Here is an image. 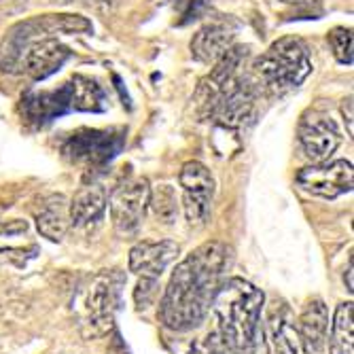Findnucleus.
I'll use <instances>...</instances> for the list:
<instances>
[{"instance_id": "1", "label": "nucleus", "mask_w": 354, "mask_h": 354, "mask_svg": "<svg viewBox=\"0 0 354 354\" xmlns=\"http://www.w3.org/2000/svg\"><path fill=\"white\" fill-rule=\"evenodd\" d=\"M232 257L227 244L210 240L191 250L176 266L159 304V320L166 329L187 333L204 323L232 266Z\"/></svg>"}, {"instance_id": "2", "label": "nucleus", "mask_w": 354, "mask_h": 354, "mask_svg": "<svg viewBox=\"0 0 354 354\" xmlns=\"http://www.w3.org/2000/svg\"><path fill=\"white\" fill-rule=\"evenodd\" d=\"M93 26L81 15H39L15 24L0 45V71L43 81L73 55L59 37L87 35Z\"/></svg>"}, {"instance_id": "3", "label": "nucleus", "mask_w": 354, "mask_h": 354, "mask_svg": "<svg viewBox=\"0 0 354 354\" xmlns=\"http://www.w3.org/2000/svg\"><path fill=\"white\" fill-rule=\"evenodd\" d=\"M263 293L244 278H225L212 301L218 335L232 348L252 354L261 325Z\"/></svg>"}, {"instance_id": "4", "label": "nucleus", "mask_w": 354, "mask_h": 354, "mask_svg": "<svg viewBox=\"0 0 354 354\" xmlns=\"http://www.w3.org/2000/svg\"><path fill=\"white\" fill-rule=\"evenodd\" d=\"M19 109L26 123L43 127L68 113H102L109 109V95L95 79L75 75L55 89L28 91Z\"/></svg>"}, {"instance_id": "5", "label": "nucleus", "mask_w": 354, "mask_h": 354, "mask_svg": "<svg viewBox=\"0 0 354 354\" xmlns=\"http://www.w3.org/2000/svg\"><path fill=\"white\" fill-rule=\"evenodd\" d=\"M250 75L259 89L284 93L299 87L312 73V57L301 39H278L252 62Z\"/></svg>"}, {"instance_id": "6", "label": "nucleus", "mask_w": 354, "mask_h": 354, "mask_svg": "<svg viewBox=\"0 0 354 354\" xmlns=\"http://www.w3.org/2000/svg\"><path fill=\"white\" fill-rule=\"evenodd\" d=\"M125 274L119 270H102L93 274L75 299L79 329L85 337H100L109 333L121 304Z\"/></svg>"}, {"instance_id": "7", "label": "nucleus", "mask_w": 354, "mask_h": 354, "mask_svg": "<svg viewBox=\"0 0 354 354\" xmlns=\"http://www.w3.org/2000/svg\"><path fill=\"white\" fill-rule=\"evenodd\" d=\"M125 147V127H106V130H83L73 132L62 142V155L73 164L95 168L115 159Z\"/></svg>"}, {"instance_id": "8", "label": "nucleus", "mask_w": 354, "mask_h": 354, "mask_svg": "<svg viewBox=\"0 0 354 354\" xmlns=\"http://www.w3.org/2000/svg\"><path fill=\"white\" fill-rule=\"evenodd\" d=\"M151 185L147 178H134L119 185L109 200L111 221L119 236H134L145 221L149 208Z\"/></svg>"}, {"instance_id": "9", "label": "nucleus", "mask_w": 354, "mask_h": 354, "mask_svg": "<svg viewBox=\"0 0 354 354\" xmlns=\"http://www.w3.org/2000/svg\"><path fill=\"white\" fill-rule=\"evenodd\" d=\"M183 210L191 227H202L210 214V202L214 196V176L200 162H187L180 170Z\"/></svg>"}, {"instance_id": "10", "label": "nucleus", "mask_w": 354, "mask_h": 354, "mask_svg": "<svg viewBox=\"0 0 354 354\" xmlns=\"http://www.w3.org/2000/svg\"><path fill=\"white\" fill-rule=\"evenodd\" d=\"M352 183H354V170L352 164L346 162V159L318 162L297 172V185L304 191L327 200H335L344 196V193H350Z\"/></svg>"}, {"instance_id": "11", "label": "nucleus", "mask_w": 354, "mask_h": 354, "mask_svg": "<svg viewBox=\"0 0 354 354\" xmlns=\"http://www.w3.org/2000/svg\"><path fill=\"white\" fill-rule=\"evenodd\" d=\"M297 134L304 155L316 164L329 159L342 142V132L335 119L320 111H310L301 117Z\"/></svg>"}, {"instance_id": "12", "label": "nucleus", "mask_w": 354, "mask_h": 354, "mask_svg": "<svg viewBox=\"0 0 354 354\" xmlns=\"http://www.w3.org/2000/svg\"><path fill=\"white\" fill-rule=\"evenodd\" d=\"M263 342L268 354H297L299 352V335H297V318L284 299H274L268 310L263 325Z\"/></svg>"}, {"instance_id": "13", "label": "nucleus", "mask_w": 354, "mask_h": 354, "mask_svg": "<svg viewBox=\"0 0 354 354\" xmlns=\"http://www.w3.org/2000/svg\"><path fill=\"white\" fill-rule=\"evenodd\" d=\"M238 35V24L232 17H214L206 21L196 37L191 39V55L200 64H214L225 51L234 45Z\"/></svg>"}, {"instance_id": "14", "label": "nucleus", "mask_w": 354, "mask_h": 354, "mask_svg": "<svg viewBox=\"0 0 354 354\" xmlns=\"http://www.w3.org/2000/svg\"><path fill=\"white\" fill-rule=\"evenodd\" d=\"M180 246L172 240H159V242H138L130 250V270L140 278H155L159 280L166 268L176 259Z\"/></svg>"}, {"instance_id": "15", "label": "nucleus", "mask_w": 354, "mask_h": 354, "mask_svg": "<svg viewBox=\"0 0 354 354\" xmlns=\"http://www.w3.org/2000/svg\"><path fill=\"white\" fill-rule=\"evenodd\" d=\"M329 310L320 297H314L306 304L301 316L297 318L299 348L306 354H323L329 339Z\"/></svg>"}, {"instance_id": "16", "label": "nucleus", "mask_w": 354, "mask_h": 354, "mask_svg": "<svg viewBox=\"0 0 354 354\" xmlns=\"http://www.w3.org/2000/svg\"><path fill=\"white\" fill-rule=\"evenodd\" d=\"M109 193L102 185L91 183L83 185L75 198L68 202V216L73 227H87V225L100 221L106 212Z\"/></svg>"}, {"instance_id": "17", "label": "nucleus", "mask_w": 354, "mask_h": 354, "mask_svg": "<svg viewBox=\"0 0 354 354\" xmlns=\"http://www.w3.org/2000/svg\"><path fill=\"white\" fill-rule=\"evenodd\" d=\"M35 218H37V230L43 238L51 242H59L71 227L68 200L59 196V193H53V196L43 200V204L35 212Z\"/></svg>"}, {"instance_id": "18", "label": "nucleus", "mask_w": 354, "mask_h": 354, "mask_svg": "<svg viewBox=\"0 0 354 354\" xmlns=\"http://www.w3.org/2000/svg\"><path fill=\"white\" fill-rule=\"evenodd\" d=\"M354 308L352 301H344L337 306L333 323H331V335L327 339L329 354H354V320H352Z\"/></svg>"}, {"instance_id": "19", "label": "nucleus", "mask_w": 354, "mask_h": 354, "mask_svg": "<svg viewBox=\"0 0 354 354\" xmlns=\"http://www.w3.org/2000/svg\"><path fill=\"white\" fill-rule=\"evenodd\" d=\"M149 206L153 208L155 216L162 218L164 223H172L174 216L178 214V206H176V196L170 185H159L155 191H151L149 196Z\"/></svg>"}, {"instance_id": "20", "label": "nucleus", "mask_w": 354, "mask_h": 354, "mask_svg": "<svg viewBox=\"0 0 354 354\" xmlns=\"http://www.w3.org/2000/svg\"><path fill=\"white\" fill-rule=\"evenodd\" d=\"M327 41L331 45V51L335 55V59L344 66H352V59H354V37H352V30L350 28H333Z\"/></svg>"}, {"instance_id": "21", "label": "nucleus", "mask_w": 354, "mask_h": 354, "mask_svg": "<svg viewBox=\"0 0 354 354\" xmlns=\"http://www.w3.org/2000/svg\"><path fill=\"white\" fill-rule=\"evenodd\" d=\"M191 354H246V352L232 348L218 335V331H210L206 337H202L200 342L191 346Z\"/></svg>"}, {"instance_id": "22", "label": "nucleus", "mask_w": 354, "mask_h": 354, "mask_svg": "<svg viewBox=\"0 0 354 354\" xmlns=\"http://www.w3.org/2000/svg\"><path fill=\"white\" fill-rule=\"evenodd\" d=\"M208 9H210V0H174V11L178 17L176 21L180 26L204 17Z\"/></svg>"}, {"instance_id": "23", "label": "nucleus", "mask_w": 354, "mask_h": 354, "mask_svg": "<svg viewBox=\"0 0 354 354\" xmlns=\"http://www.w3.org/2000/svg\"><path fill=\"white\" fill-rule=\"evenodd\" d=\"M155 297H157V280L155 278H140L136 291H134V301H136L138 310L151 308Z\"/></svg>"}, {"instance_id": "24", "label": "nucleus", "mask_w": 354, "mask_h": 354, "mask_svg": "<svg viewBox=\"0 0 354 354\" xmlns=\"http://www.w3.org/2000/svg\"><path fill=\"white\" fill-rule=\"evenodd\" d=\"M280 3H284L288 7H295V9H314L320 5V0H280Z\"/></svg>"}, {"instance_id": "25", "label": "nucleus", "mask_w": 354, "mask_h": 354, "mask_svg": "<svg viewBox=\"0 0 354 354\" xmlns=\"http://www.w3.org/2000/svg\"><path fill=\"white\" fill-rule=\"evenodd\" d=\"M68 3H71V0H68ZM77 3L93 7V9H106V7H111L115 3V0H77Z\"/></svg>"}, {"instance_id": "26", "label": "nucleus", "mask_w": 354, "mask_h": 354, "mask_svg": "<svg viewBox=\"0 0 354 354\" xmlns=\"http://www.w3.org/2000/svg\"><path fill=\"white\" fill-rule=\"evenodd\" d=\"M344 280H348V282H346V286H348V291L352 293V259L348 261V272L344 274Z\"/></svg>"}, {"instance_id": "27", "label": "nucleus", "mask_w": 354, "mask_h": 354, "mask_svg": "<svg viewBox=\"0 0 354 354\" xmlns=\"http://www.w3.org/2000/svg\"><path fill=\"white\" fill-rule=\"evenodd\" d=\"M57 3H68V0H57Z\"/></svg>"}]
</instances>
